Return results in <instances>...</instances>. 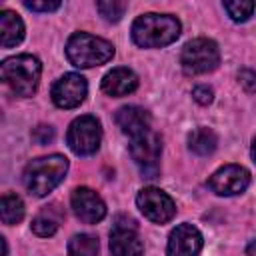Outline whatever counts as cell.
Returning <instances> with one entry per match:
<instances>
[{
  "label": "cell",
  "instance_id": "obj_1",
  "mask_svg": "<svg viewBox=\"0 0 256 256\" xmlns=\"http://www.w3.org/2000/svg\"><path fill=\"white\" fill-rule=\"evenodd\" d=\"M180 36V22L170 14H142L132 24V40L140 48H162Z\"/></svg>",
  "mask_w": 256,
  "mask_h": 256
},
{
  "label": "cell",
  "instance_id": "obj_2",
  "mask_svg": "<svg viewBox=\"0 0 256 256\" xmlns=\"http://www.w3.org/2000/svg\"><path fill=\"white\" fill-rule=\"evenodd\" d=\"M68 172V160L62 154H50L36 158L26 164L22 180L30 194L34 196H46L52 192L66 176Z\"/></svg>",
  "mask_w": 256,
  "mask_h": 256
},
{
  "label": "cell",
  "instance_id": "obj_3",
  "mask_svg": "<svg viewBox=\"0 0 256 256\" xmlns=\"http://www.w3.org/2000/svg\"><path fill=\"white\" fill-rule=\"evenodd\" d=\"M0 74L16 96H32L40 82L42 64L32 54H18L2 62Z\"/></svg>",
  "mask_w": 256,
  "mask_h": 256
},
{
  "label": "cell",
  "instance_id": "obj_4",
  "mask_svg": "<svg viewBox=\"0 0 256 256\" xmlns=\"http://www.w3.org/2000/svg\"><path fill=\"white\" fill-rule=\"evenodd\" d=\"M66 56L76 68H94L112 60L114 46L88 32H76L66 42Z\"/></svg>",
  "mask_w": 256,
  "mask_h": 256
},
{
  "label": "cell",
  "instance_id": "obj_5",
  "mask_svg": "<svg viewBox=\"0 0 256 256\" xmlns=\"http://www.w3.org/2000/svg\"><path fill=\"white\" fill-rule=\"evenodd\" d=\"M180 64L184 74L188 76L212 72L220 64V50L216 42L210 38H194L184 44L180 54Z\"/></svg>",
  "mask_w": 256,
  "mask_h": 256
},
{
  "label": "cell",
  "instance_id": "obj_6",
  "mask_svg": "<svg viewBox=\"0 0 256 256\" xmlns=\"http://www.w3.org/2000/svg\"><path fill=\"white\" fill-rule=\"evenodd\" d=\"M100 140H102V126L90 114L72 120V124L68 126L66 142H68L70 150L78 156L94 154L100 148Z\"/></svg>",
  "mask_w": 256,
  "mask_h": 256
},
{
  "label": "cell",
  "instance_id": "obj_7",
  "mask_svg": "<svg viewBox=\"0 0 256 256\" xmlns=\"http://www.w3.org/2000/svg\"><path fill=\"white\" fill-rule=\"evenodd\" d=\"M130 154L144 178H156L160 172L162 140L154 130H148L130 142Z\"/></svg>",
  "mask_w": 256,
  "mask_h": 256
},
{
  "label": "cell",
  "instance_id": "obj_8",
  "mask_svg": "<svg viewBox=\"0 0 256 256\" xmlns=\"http://www.w3.org/2000/svg\"><path fill=\"white\" fill-rule=\"evenodd\" d=\"M136 204L140 208V212L150 220V222H156V224H166L174 218L176 214V204L174 200L160 188H154V186H146L138 192L136 196Z\"/></svg>",
  "mask_w": 256,
  "mask_h": 256
},
{
  "label": "cell",
  "instance_id": "obj_9",
  "mask_svg": "<svg viewBox=\"0 0 256 256\" xmlns=\"http://www.w3.org/2000/svg\"><path fill=\"white\" fill-rule=\"evenodd\" d=\"M250 184V172L238 164H226L208 178V188L218 196H236Z\"/></svg>",
  "mask_w": 256,
  "mask_h": 256
},
{
  "label": "cell",
  "instance_id": "obj_10",
  "mask_svg": "<svg viewBox=\"0 0 256 256\" xmlns=\"http://www.w3.org/2000/svg\"><path fill=\"white\" fill-rule=\"evenodd\" d=\"M110 252L112 256H142L144 244L136 230L134 220L118 218L110 230Z\"/></svg>",
  "mask_w": 256,
  "mask_h": 256
},
{
  "label": "cell",
  "instance_id": "obj_11",
  "mask_svg": "<svg viewBox=\"0 0 256 256\" xmlns=\"http://www.w3.org/2000/svg\"><path fill=\"white\" fill-rule=\"evenodd\" d=\"M86 92H88V84L86 80L76 74V72H68L64 76H60L54 86H52V102L58 106V108H76L84 102L86 98Z\"/></svg>",
  "mask_w": 256,
  "mask_h": 256
},
{
  "label": "cell",
  "instance_id": "obj_12",
  "mask_svg": "<svg viewBox=\"0 0 256 256\" xmlns=\"http://www.w3.org/2000/svg\"><path fill=\"white\" fill-rule=\"evenodd\" d=\"M70 204H72V210H74L76 218L82 220L84 224H96L106 216L104 200L94 190H90L86 186H80L72 192Z\"/></svg>",
  "mask_w": 256,
  "mask_h": 256
},
{
  "label": "cell",
  "instance_id": "obj_13",
  "mask_svg": "<svg viewBox=\"0 0 256 256\" xmlns=\"http://www.w3.org/2000/svg\"><path fill=\"white\" fill-rule=\"evenodd\" d=\"M202 250V234L192 224H178L170 236L166 252L168 256H198Z\"/></svg>",
  "mask_w": 256,
  "mask_h": 256
},
{
  "label": "cell",
  "instance_id": "obj_14",
  "mask_svg": "<svg viewBox=\"0 0 256 256\" xmlns=\"http://www.w3.org/2000/svg\"><path fill=\"white\" fill-rule=\"evenodd\" d=\"M116 124H118L120 130H122L124 134H128L130 138H136V136H140V134L152 130V128H150L152 118H150V114H148L144 108H140V106H122V108L116 112Z\"/></svg>",
  "mask_w": 256,
  "mask_h": 256
},
{
  "label": "cell",
  "instance_id": "obj_15",
  "mask_svg": "<svg viewBox=\"0 0 256 256\" xmlns=\"http://www.w3.org/2000/svg\"><path fill=\"white\" fill-rule=\"evenodd\" d=\"M138 88V76L130 68H112L104 78H102V92L108 96H126Z\"/></svg>",
  "mask_w": 256,
  "mask_h": 256
},
{
  "label": "cell",
  "instance_id": "obj_16",
  "mask_svg": "<svg viewBox=\"0 0 256 256\" xmlns=\"http://www.w3.org/2000/svg\"><path fill=\"white\" fill-rule=\"evenodd\" d=\"M64 220V212L58 204H50V206H44L32 220V232L36 236H42V238H48L52 234H56V230L60 228Z\"/></svg>",
  "mask_w": 256,
  "mask_h": 256
},
{
  "label": "cell",
  "instance_id": "obj_17",
  "mask_svg": "<svg viewBox=\"0 0 256 256\" xmlns=\"http://www.w3.org/2000/svg\"><path fill=\"white\" fill-rule=\"evenodd\" d=\"M0 34H2V46L4 48H12V46L22 42L24 24L16 12H12V10L0 12Z\"/></svg>",
  "mask_w": 256,
  "mask_h": 256
},
{
  "label": "cell",
  "instance_id": "obj_18",
  "mask_svg": "<svg viewBox=\"0 0 256 256\" xmlns=\"http://www.w3.org/2000/svg\"><path fill=\"white\" fill-rule=\"evenodd\" d=\"M216 146H218V138H216L214 130H210V128L200 126L188 134V148L198 156L212 154L216 150Z\"/></svg>",
  "mask_w": 256,
  "mask_h": 256
},
{
  "label": "cell",
  "instance_id": "obj_19",
  "mask_svg": "<svg viewBox=\"0 0 256 256\" xmlns=\"http://www.w3.org/2000/svg\"><path fill=\"white\" fill-rule=\"evenodd\" d=\"M0 218L2 224H18L24 218V202L16 194H4L0 200Z\"/></svg>",
  "mask_w": 256,
  "mask_h": 256
},
{
  "label": "cell",
  "instance_id": "obj_20",
  "mask_svg": "<svg viewBox=\"0 0 256 256\" xmlns=\"http://www.w3.org/2000/svg\"><path fill=\"white\" fill-rule=\"evenodd\" d=\"M68 256H98V238L92 234H76L68 242Z\"/></svg>",
  "mask_w": 256,
  "mask_h": 256
},
{
  "label": "cell",
  "instance_id": "obj_21",
  "mask_svg": "<svg viewBox=\"0 0 256 256\" xmlns=\"http://www.w3.org/2000/svg\"><path fill=\"white\" fill-rule=\"evenodd\" d=\"M256 4L254 2H244V0H238V2H224V10L228 12V16L234 20V22H246L252 12H254Z\"/></svg>",
  "mask_w": 256,
  "mask_h": 256
},
{
  "label": "cell",
  "instance_id": "obj_22",
  "mask_svg": "<svg viewBox=\"0 0 256 256\" xmlns=\"http://www.w3.org/2000/svg\"><path fill=\"white\" fill-rule=\"evenodd\" d=\"M126 6H128L126 2H116V0H108V2H98L96 4L100 16L104 20H108V22H118L124 16Z\"/></svg>",
  "mask_w": 256,
  "mask_h": 256
},
{
  "label": "cell",
  "instance_id": "obj_23",
  "mask_svg": "<svg viewBox=\"0 0 256 256\" xmlns=\"http://www.w3.org/2000/svg\"><path fill=\"white\" fill-rule=\"evenodd\" d=\"M24 6L34 12H54L60 8V2L58 0H26Z\"/></svg>",
  "mask_w": 256,
  "mask_h": 256
},
{
  "label": "cell",
  "instance_id": "obj_24",
  "mask_svg": "<svg viewBox=\"0 0 256 256\" xmlns=\"http://www.w3.org/2000/svg\"><path fill=\"white\" fill-rule=\"evenodd\" d=\"M32 138H34L38 144H48V142H52V138H54V128H52V126H46V124H40V126L34 128Z\"/></svg>",
  "mask_w": 256,
  "mask_h": 256
},
{
  "label": "cell",
  "instance_id": "obj_25",
  "mask_svg": "<svg viewBox=\"0 0 256 256\" xmlns=\"http://www.w3.org/2000/svg\"><path fill=\"white\" fill-rule=\"evenodd\" d=\"M192 96H194V100L198 102V104H210L212 102V88H208V86H196L194 90H192Z\"/></svg>",
  "mask_w": 256,
  "mask_h": 256
},
{
  "label": "cell",
  "instance_id": "obj_26",
  "mask_svg": "<svg viewBox=\"0 0 256 256\" xmlns=\"http://www.w3.org/2000/svg\"><path fill=\"white\" fill-rule=\"evenodd\" d=\"M238 78H240V82L244 84L246 90H254V88H256V74H254V72L242 70V72L238 74Z\"/></svg>",
  "mask_w": 256,
  "mask_h": 256
},
{
  "label": "cell",
  "instance_id": "obj_27",
  "mask_svg": "<svg viewBox=\"0 0 256 256\" xmlns=\"http://www.w3.org/2000/svg\"><path fill=\"white\" fill-rule=\"evenodd\" d=\"M246 254H248V256H256V240L248 244V248H246Z\"/></svg>",
  "mask_w": 256,
  "mask_h": 256
},
{
  "label": "cell",
  "instance_id": "obj_28",
  "mask_svg": "<svg viewBox=\"0 0 256 256\" xmlns=\"http://www.w3.org/2000/svg\"><path fill=\"white\" fill-rule=\"evenodd\" d=\"M250 154H252V160L256 162V136H254V140H252V150H250Z\"/></svg>",
  "mask_w": 256,
  "mask_h": 256
}]
</instances>
